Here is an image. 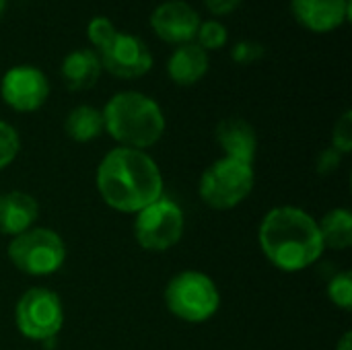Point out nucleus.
<instances>
[{"instance_id": "f257e3e1", "label": "nucleus", "mask_w": 352, "mask_h": 350, "mask_svg": "<svg viewBox=\"0 0 352 350\" xmlns=\"http://www.w3.org/2000/svg\"><path fill=\"white\" fill-rule=\"evenodd\" d=\"M95 184L101 200L124 215H136L165 196L159 163L146 151L126 146L111 149L99 161Z\"/></svg>"}, {"instance_id": "f03ea898", "label": "nucleus", "mask_w": 352, "mask_h": 350, "mask_svg": "<svg viewBox=\"0 0 352 350\" xmlns=\"http://www.w3.org/2000/svg\"><path fill=\"white\" fill-rule=\"evenodd\" d=\"M258 243L266 260L283 272H301L326 252L318 221L299 206L268 210L258 229Z\"/></svg>"}, {"instance_id": "7ed1b4c3", "label": "nucleus", "mask_w": 352, "mask_h": 350, "mask_svg": "<svg viewBox=\"0 0 352 350\" xmlns=\"http://www.w3.org/2000/svg\"><path fill=\"white\" fill-rule=\"evenodd\" d=\"M101 113L105 132L126 149L146 151L165 134V113L161 105L138 91L116 93Z\"/></svg>"}, {"instance_id": "20e7f679", "label": "nucleus", "mask_w": 352, "mask_h": 350, "mask_svg": "<svg viewBox=\"0 0 352 350\" xmlns=\"http://www.w3.org/2000/svg\"><path fill=\"white\" fill-rule=\"evenodd\" d=\"M163 301L173 318L186 324H204L219 314L221 291L208 274L184 270L167 283Z\"/></svg>"}, {"instance_id": "39448f33", "label": "nucleus", "mask_w": 352, "mask_h": 350, "mask_svg": "<svg viewBox=\"0 0 352 350\" xmlns=\"http://www.w3.org/2000/svg\"><path fill=\"white\" fill-rule=\"evenodd\" d=\"M254 184V163L223 157L210 163L200 175L198 196L214 210H231L252 194Z\"/></svg>"}, {"instance_id": "423d86ee", "label": "nucleus", "mask_w": 352, "mask_h": 350, "mask_svg": "<svg viewBox=\"0 0 352 350\" xmlns=\"http://www.w3.org/2000/svg\"><path fill=\"white\" fill-rule=\"evenodd\" d=\"M10 264L27 276H52L66 262L64 239L47 227H31L8 243Z\"/></svg>"}, {"instance_id": "0eeeda50", "label": "nucleus", "mask_w": 352, "mask_h": 350, "mask_svg": "<svg viewBox=\"0 0 352 350\" xmlns=\"http://www.w3.org/2000/svg\"><path fill=\"white\" fill-rule=\"evenodd\" d=\"M14 326L27 340L52 344L64 326L60 295L45 287L27 289L14 305Z\"/></svg>"}, {"instance_id": "6e6552de", "label": "nucleus", "mask_w": 352, "mask_h": 350, "mask_svg": "<svg viewBox=\"0 0 352 350\" xmlns=\"http://www.w3.org/2000/svg\"><path fill=\"white\" fill-rule=\"evenodd\" d=\"M186 231V215L182 206L161 196L140 212H136L134 219V239L144 252H167L173 245H177Z\"/></svg>"}, {"instance_id": "1a4fd4ad", "label": "nucleus", "mask_w": 352, "mask_h": 350, "mask_svg": "<svg viewBox=\"0 0 352 350\" xmlns=\"http://www.w3.org/2000/svg\"><path fill=\"white\" fill-rule=\"evenodd\" d=\"M0 97L10 109L19 113H31L47 101L50 80L37 66L19 64L2 74Z\"/></svg>"}, {"instance_id": "9d476101", "label": "nucleus", "mask_w": 352, "mask_h": 350, "mask_svg": "<svg viewBox=\"0 0 352 350\" xmlns=\"http://www.w3.org/2000/svg\"><path fill=\"white\" fill-rule=\"evenodd\" d=\"M101 66L116 78L134 80L153 68V54L148 45L132 33H120L99 52Z\"/></svg>"}, {"instance_id": "9b49d317", "label": "nucleus", "mask_w": 352, "mask_h": 350, "mask_svg": "<svg viewBox=\"0 0 352 350\" xmlns=\"http://www.w3.org/2000/svg\"><path fill=\"white\" fill-rule=\"evenodd\" d=\"M200 21L198 10L184 0H167L151 14V27L157 37L173 45L194 41Z\"/></svg>"}, {"instance_id": "f8f14e48", "label": "nucleus", "mask_w": 352, "mask_h": 350, "mask_svg": "<svg viewBox=\"0 0 352 350\" xmlns=\"http://www.w3.org/2000/svg\"><path fill=\"white\" fill-rule=\"evenodd\" d=\"M351 0H291L295 21L314 33L336 31L351 19Z\"/></svg>"}, {"instance_id": "ddd939ff", "label": "nucleus", "mask_w": 352, "mask_h": 350, "mask_svg": "<svg viewBox=\"0 0 352 350\" xmlns=\"http://www.w3.org/2000/svg\"><path fill=\"white\" fill-rule=\"evenodd\" d=\"M214 140L225 151V157L254 163L258 153V134L248 120L243 118L221 120L214 130Z\"/></svg>"}, {"instance_id": "4468645a", "label": "nucleus", "mask_w": 352, "mask_h": 350, "mask_svg": "<svg viewBox=\"0 0 352 350\" xmlns=\"http://www.w3.org/2000/svg\"><path fill=\"white\" fill-rule=\"evenodd\" d=\"M39 217L37 200L27 192H6L0 194V235L10 239L29 231Z\"/></svg>"}, {"instance_id": "2eb2a0df", "label": "nucleus", "mask_w": 352, "mask_h": 350, "mask_svg": "<svg viewBox=\"0 0 352 350\" xmlns=\"http://www.w3.org/2000/svg\"><path fill=\"white\" fill-rule=\"evenodd\" d=\"M210 60L208 52L202 50L196 41H188L182 45H175L167 60V74L169 78L179 87H192L198 80L204 78L208 72Z\"/></svg>"}, {"instance_id": "dca6fc26", "label": "nucleus", "mask_w": 352, "mask_h": 350, "mask_svg": "<svg viewBox=\"0 0 352 350\" xmlns=\"http://www.w3.org/2000/svg\"><path fill=\"white\" fill-rule=\"evenodd\" d=\"M101 70L103 66L99 54L89 47L72 50L70 54H66L60 68L62 80L70 91H87L95 87L101 76Z\"/></svg>"}, {"instance_id": "f3484780", "label": "nucleus", "mask_w": 352, "mask_h": 350, "mask_svg": "<svg viewBox=\"0 0 352 350\" xmlns=\"http://www.w3.org/2000/svg\"><path fill=\"white\" fill-rule=\"evenodd\" d=\"M64 132L74 142H93L105 132L103 113L93 105H76L64 120Z\"/></svg>"}, {"instance_id": "a211bd4d", "label": "nucleus", "mask_w": 352, "mask_h": 350, "mask_svg": "<svg viewBox=\"0 0 352 350\" xmlns=\"http://www.w3.org/2000/svg\"><path fill=\"white\" fill-rule=\"evenodd\" d=\"M326 250L344 252L352 245V215L349 208H332L318 221Z\"/></svg>"}, {"instance_id": "6ab92c4d", "label": "nucleus", "mask_w": 352, "mask_h": 350, "mask_svg": "<svg viewBox=\"0 0 352 350\" xmlns=\"http://www.w3.org/2000/svg\"><path fill=\"white\" fill-rule=\"evenodd\" d=\"M227 39H229L227 27H225L221 21H214V19H210V21H200V27H198V31H196V37H194V41H196L202 50H206V52L223 47V45L227 43Z\"/></svg>"}, {"instance_id": "aec40b11", "label": "nucleus", "mask_w": 352, "mask_h": 350, "mask_svg": "<svg viewBox=\"0 0 352 350\" xmlns=\"http://www.w3.org/2000/svg\"><path fill=\"white\" fill-rule=\"evenodd\" d=\"M328 299L332 301V305H336L338 309L349 311L352 307V274L349 270L336 272L330 283H328Z\"/></svg>"}, {"instance_id": "412c9836", "label": "nucleus", "mask_w": 352, "mask_h": 350, "mask_svg": "<svg viewBox=\"0 0 352 350\" xmlns=\"http://www.w3.org/2000/svg\"><path fill=\"white\" fill-rule=\"evenodd\" d=\"M21 153V136L16 128L0 120V171L6 169Z\"/></svg>"}, {"instance_id": "4be33fe9", "label": "nucleus", "mask_w": 352, "mask_h": 350, "mask_svg": "<svg viewBox=\"0 0 352 350\" xmlns=\"http://www.w3.org/2000/svg\"><path fill=\"white\" fill-rule=\"evenodd\" d=\"M118 35L116 25L107 17H93L87 25V37L93 43V50L99 54L113 37Z\"/></svg>"}, {"instance_id": "5701e85b", "label": "nucleus", "mask_w": 352, "mask_h": 350, "mask_svg": "<svg viewBox=\"0 0 352 350\" xmlns=\"http://www.w3.org/2000/svg\"><path fill=\"white\" fill-rule=\"evenodd\" d=\"M332 149L340 155H349L352 151V111L346 109L332 128Z\"/></svg>"}, {"instance_id": "b1692460", "label": "nucleus", "mask_w": 352, "mask_h": 350, "mask_svg": "<svg viewBox=\"0 0 352 350\" xmlns=\"http://www.w3.org/2000/svg\"><path fill=\"white\" fill-rule=\"evenodd\" d=\"M264 54H266V47L254 39H241L231 47V58L237 64H254V62L262 60Z\"/></svg>"}, {"instance_id": "393cba45", "label": "nucleus", "mask_w": 352, "mask_h": 350, "mask_svg": "<svg viewBox=\"0 0 352 350\" xmlns=\"http://www.w3.org/2000/svg\"><path fill=\"white\" fill-rule=\"evenodd\" d=\"M342 159H344V155H340L336 149H332V146L324 149V151L318 155V163H316L318 173H320V175H330V173L338 171L340 165H342Z\"/></svg>"}, {"instance_id": "a878e982", "label": "nucleus", "mask_w": 352, "mask_h": 350, "mask_svg": "<svg viewBox=\"0 0 352 350\" xmlns=\"http://www.w3.org/2000/svg\"><path fill=\"white\" fill-rule=\"evenodd\" d=\"M204 6L212 12V14H229L233 12L243 0H202Z\"/></svg>"}, {"instance_id": "bb28decb", "label": "nucleus", "mask_w": 352, "mask_h": 350, "mask_svg": "<svg viewBox=\"0 0 352 350\" xmlns=\"http://www.w3.org/2000/svg\"><path fill=\"white\" fill-rule=\"evenodd\" d=\"M336 350H352V334L351 332H344L342 338L338 340L336 344Z\"/></svg>"}, {"instance_id": "cd10ccee", "label": "nucleus", "mask_w": 352, "mask_h": 350, "mask_svg": "<svg viewBox=\"0 0 352 350\" xmlns=\"http://www.w3.org/2000/svg\"><path fill=\"white\" fill-rule=\"evenodd\" d=\"M4 10H6V0H0V19L4 14Z\"/></svg>"}]
</instances>
